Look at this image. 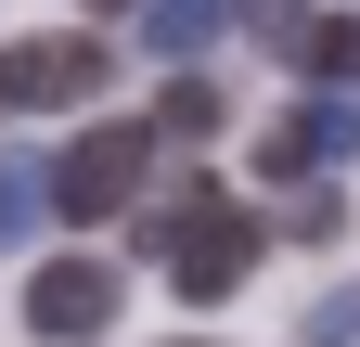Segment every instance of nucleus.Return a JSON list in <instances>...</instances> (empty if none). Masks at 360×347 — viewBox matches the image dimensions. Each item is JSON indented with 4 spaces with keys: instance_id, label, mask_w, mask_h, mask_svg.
Returning <instances> with one entry per match:
<instances>
[{
    "instance_id": "4",
    "label": "nucleus",
    "mask_w": 360,
    "mask_h": 347,
    "mask_svg": "<svg viewBox=\"0 0 360 347\" xmlns=\"http://www.w3.org/2000/svg\"><path fill=\"white\" fill-rule=\"evenodd\" d=\"M116 257H52V270L26 283V334L39 347H90V334H116Z\"/></svg>"
},
{
    "instance_id": "10",
    "label": "nucleus",
    "mask_w": 360,
    "mask_h": 347,
    "mask_svg": "<svg viewBox=\"0 0 360 347\" xmlns=\"http://www.w3.org/2000/svg\"><path fill=\"white\" fill-rule=\"evenodd\" d=\"M39 206H52V181H26V167H13V155H0V244H13V232L39 219Z\"/></svg>"
},
{
    "instance_id": "7",
    "label": "nucleus",
    "mask_w": 360,
    "mask_h": 347,
    "mask_svg": "<svg viewBox=\"0 0 360 347\" xmlns=\"http://www.w3.org/2000/svg\"><path fill=\"white\" fill-rule=\"evenodd\" d=\"M219 13H232V0H142V52L155 65H193L206 39H219Z\"/></svg>"
},
{
    "instance_id": "8",
    "label": "nucleus",
    "mask_w": 360,
    "mask_h": 347,
    "mask_svg": "<svg viewBox=\"0 0 360 347\" xmlns=\"http://www.w3.org/2000/svg\"><path fill=\"white\" fill-rule=\"evenodd\" d=\"M219 116H232L219 77L206 65H167V91H155V129H167V142H219Z\"/></svg>"
},
{
    "instance_id": "9",
    "label": "nucleus",
    "mask_w": 360,
    "mask_h": 347,
    "mask_svg": "<svg viewBox=\"0 0 360 347\" xmlns=\"http://www.w3.org/2000/svg\"><path fill=\"white\" fill-rule=\"evenodd\" d=\"M296 347H360V283H335V296H322V309H309V322H296Z\"/></svg>"
},
{
    "instance_id": "1",
    "label": "nucleus",
    "mask_w": 360,
    "mask_h": 347,
    "mask_svg": "<svg viewBox=\"0 0 360 347\" xmlns=\"http://www.w3.org/2000/svg\"><path fill=\"white\" fill-rule=\"evenodd\" d=\"M155 257H167V283L193 296V309H219V296L257 270V219H245L232 193H206V181H193L180 206H155Z\"/></svg>"
},
{
    "instance_id": "6",
    "label": "nucleus",
    "mask_w": 360,
    "mask_h": 347,
    "mask_svg": "<svg viewBox=\"0 0 360 347\" xmlns=\"http://www.w3.org/2000/svg\"><path fill=\"white\" fill-rule=\"evenodd\" d=\"M270 52H283L309 91H360V13L347 0H309L296 26H270Z\"/></svg>"
},
{
    "instance_id": "3",
    "label": "nucleus",
    "mask_w": 360,
    "mask_h": 347,
    "mask_svg": "<svg viewBox=\"0 0 360 347\" xmlns=\"http://www.w3.org/2000/svg\"><path fill=\"white\" fill-rule=\"evenodd\" d=\"M347 155H360V103H347V91H296L283 116L257 129V181H283V193H296V181H335Z\"/></svg>"
},
{
    "instance_id": "5",
    "label": "nucleus",
    "mask_w": 360,
    "mask_h": 347,
    "mask_svg": "<svg viewBox=\"0 0 360 347\" xmlns=\"http://www.w3.org/2000/svg\"><path fill=\"white\" fill-rule=\"evenodd\" d=\"M103 39H13V52H0V103L13 116H65V103H90L103 91Z\"/></svg>"
},
{
    "instance_id": "11",
    "label": "nucleus",
    "mask_w": 360,
    "mask_h": 347,
    "mask_svg": "<svg viewBox=\"0 0 360 347\" xmlns=\"http://www.w3.org/2000/svg\"><path fill=\"white\" fill-rule=\"evenodd\" d=\"M90 13H142V0H90Z\"/></svg>"
},
{
    "instance_id": "2",
    "label": "nucleus",
    "mask_w": 360,
    "mask_h": 347,
    "mask_svg": "<svg viewBox=\"0 0 360 347\" xmlns=\"http://www.w3.org/2000/svg\"><path fill=\"white\" fill-rule=\"evenodd\" d=\"M155 142H167L155 116H103V129H77L65 167H52V206H65V219H129V206H142V181H155Z\"/></svg>"
}]
</instances>
